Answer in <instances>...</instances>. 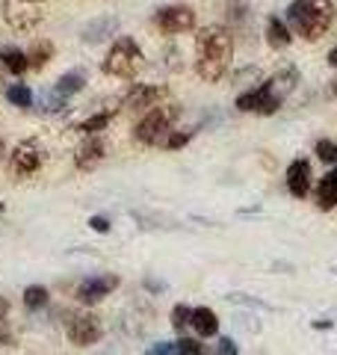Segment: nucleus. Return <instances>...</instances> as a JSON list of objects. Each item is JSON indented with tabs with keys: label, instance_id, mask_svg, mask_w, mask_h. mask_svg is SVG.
Masks as SVG:
<instances>
[{
	"label": "nucleus",
	"instance_id": "obj_1",
	"mask_svg": "<svg viewBox=\"0 0 337 355\" xmlns=\"http://www.w3.org/2000/svg\"><path fill=\"white\" fill-rule=\"evenodd\" d=\"M234 36L228 27H205L196 39V71L205 83H219L231 69Z\"/></svg>",
	"mask_w": 337,
	"mask_h": 355
},
{
	"label": "nucleus",
	"instance_id": "obj_2",
	"mask_svg": "<svg viewBox=\"0 0 337 355\" xmlns=\"http://www.w3.org/2000/svg\"><path fill=\"white\" fill-rule=\"evenodd\" d=\"M287 27L308 42L322 39L334 24V0H293L287 6Z\"/></svg>",
	"mask_w": 337,
	"mask_h": 355
},
{
	"label": "nucleus",
	"instance_id": "obj_3",
	"mask_svg": "<svg viewBox=\"0 0 337 355\" xmlns=\"http://www.w3.org/2000/svg\"><path fill=\"white\" fill-rule=\"evenodd\" d=\"M142 60L145 57H142L139 44L130 36H119L116 42H112V48H110L107 60H104V74L119 77V80H133L142 69Z\"/></svg>",
	"mask_w": 337,
	"mask_h": 355
},
{
	"label": "nucleus",
	"instance_id": "obj_4",
	"mask_svg": "<svg viewBox=\"0 0 337 355\" xmlns=\"http://www.w3.org/2000/svg\"><path fill=\"white\" fill-rule=\"evenodd\" d=\"M175 119H178V107H172V104L154 107V110H148V113L139 119L133 137H137V142H142V146H166Z\"/></svg>",
	"mask_w": 337,
	"mask_h": 355
},
{
	"label": "nucleus",
	"instance_id": "obj_5",
	"mask_svg": "<svg viewBox=\"0 0 337 355\" xmlns=\"http://www.w3.org/2000/svg\"><path fill=\"white\" fill-rule=\"evenodd\" d=\"M44 12H48V0H3V21L18 33L36 30Z\"/></svg>",
	"mask_w": 337,
	"mask_h": 355
},
{
	"label": "nucleus",
	"instance_id": "obj_6",
	"mask_svg": "<svg viewBox=\"0 0 337 355\" xmlns=\"http://www.w3.org/2000/svg\"><path fill=\"white\" fill-rule=\"evenodd\" d=\"M281 104H284V101L278 98L273 80H263L261 86H254V89H249V92L237 95V110H240V113L273 116V113H278V110H281Z\"/></svg>",
	"mask_w": 337,
	"mask_h": 355
},
{
	"label": "nucleus",
	"instance_id": "obj_7",
	"mask_svg": "<svg viewBox=\"0 0 337 355\" xmlns=\"http://www.w3.org/2000/svg\"><path fill=\"white\" fill-rule=\"evenodd\" d=\"M154 24L160 27V33H166V36H178V33H189L196 27V12H193V6H187V3H172V6L157 9Z\"/></svg>",
	"mask_w": 337,
	"mask_h": 355
},
{
	"label": "nucleus",
	"instance_id": "obj_8",
	"mask_svg": "<svg viewBox=\"0 0 337 355\" xmlns=\"http://www.w3.org/2000/svg\"><path fill=\"white\" fill-rule=\"evenodd\" d=\"M39 166H42V148L33 139L18 142L12 148V154H9V172L15 178H30Z\"/></svg>",
	"mask_w": 337,
	"mask_h": 355
},
{
	"label": "nucleus",
	"instance_id": "obj_9",
	"mask_svg": "<svg viewBox=\"0 0 337 355\" xmlns=\"http://www.w3.org/2000/svg\"><path fill=\"white\" fill-rule=\"evenodd\" d=\"M101 335H104V326L95 314H74L69 320V340L77 347H92L101 340Z\"/></svg>",
	"mask_w": 337,
	"mask_h": 355
},
{
	"label": "nucleus",
	"instance_id": "obj_10",
	"mask_svg": "<svg viewBox=\"0 0 337 355\" xmlns=\"http://www.w3.org/2000/svg\"><path fill=\"white\" fill-rule=\"evenodd\" d=\"M119 287V275H92V279L80 282V287H77V299H80L83 305H98L104 296H110L112 291Z\"/></svg>",
	"mask_w": 337,
	"mask_h": 355
},
{
	"label": "nucleus",
	"instance_id": "obj_11",
	"mask_svg": "<svg viewBox=\"0 0 337 355\" xmlns=\"http://www.w3.org/2000/svg\"><path fill=\"white\" fill-rule=\"evenodd\" d=\"M287 193L293 198H305L311 193V163L308 157H296L287 166Z\"/></svg>",
	"mask_w": 337,
	"mask_h": 355
},
{
	"label": "nucleus",
	"instance_id": "obj_12",
	"mask_svg": "<svg viewBox=\"0 0 337 355\" xmlns=\"http://www.w3.org/2000/svg\"><path fill=\"white\" fill-rule=\"evenodd\" d=\"M166 95L163 86H145V83H137L130 89V95L125 98V107L130 113H139V110H154L157 101Z\"/></svg>",
	"mask_w": 337,
	"mask_h": 355
},
{
	"label": "nucleus",
	"instance_id": "obj_13",
	"mask_svg": "<svg viewBox=\"0 0 337 355\" xmlns=\"http://www.w3.org/2000/svg\"><path fill=\"white\" fill-rule=\"evenodd\" d=\"M107 157V146H104V139L101 137H89L86 142H80V148H77L74 154V163H77V169H83V172H92L95 166Z\"/></svg>",
	"mask_w": 337,
	"mask_h": 355
},
{
	"label": "nucleus",
	"instance_id": "obj_14",
	"mask_svg": "<svg viewBox=\"0 0 337 355\" xmlns=\"http://www.w3.org/2000/svg\"><path fill=\"white\" fill-rule=\"evenodd\" d=\"M263 36H266L269 48H275V51H284V48H290V44H293V33H290L287 21L278 18V15H269V18H266Z\"/></svg>",
	"mask_w": 337,
	"mask_h": 355
},
{
	"label": "nucleus",
	"instance_id": "obj_15",
	"mask_svg": "<svg viewBox=\"0 0 337 355\" xmlns=\"http://www.w3.org/2000/svg\"><path fill=\"white\" fill-rule=\"evenodd\" d=\"M189 326L196 329V335H198V338H216V335H219V317H216V311L207 308V305L193 308Z\"/></svg>",
	"mask_w": 337,
	"mask_h": 355
},
{
	"label": "nucleus",
	"instance_id": "obj_16",
	"mask_svg": "<svg viewBox=\"0 0 337 355\" xmlns=\"http://www.w3.org/2000/svg\"><path fill=\"white\" fill-rule=\"evenodd\" d=\"M317 207L320 210H334L337 207V166L331 172H325L317 184Z\"/></svg>",
	"mask_w": 337,
	"mask_h": 355
},
{
	"label": "nucleus",
	"instance_id": "obj_17",
	"mask_svg": "<svg viewBox=\"0 0 337 355\" xmlns=\"http://www.w3.org/2000/svg\"><path fill=\"white\" fill-rule=\"evenodd\" d=\"M269 80H273L278 98L284 101V98H287L290 92H293L296 83H299V69H296V65H281V69H278L273 77H269Z\"/></svg>",
	"mask_w": 337,
	"mask_h": 355
},
{
	"label": "nucleus",
	"instance_id": "obj_18",
	"mask_svg": "<svg viewBox=\"0 0 337 355\" xmlns=\"http://www.w3.org/2000/svg\"><path fill=\"white\" fill-rule=\"evenodd\" d=\"M86 86V74L80 69H71V71H65L60 80H56V95L60 98H69L74 92H80V89Z\"/></svg>",
	"mask_w": 337,
	"mask_h": 355
},
{
	"label": "nucleus",
	"instance_id": "obj_19",
	"mask_svg": "<svg viewBox=\"0 0 337 355\" xmlns=\"http://www.w3.org/2000/svg\"><path fill=\"white\" fill-rule=\"evenodd\" d=\"M116 30H119V21L116 18H98V21H92V24L83 30V39L86 42H101V39L112 36Z\"/></svg>",
	"mask_w": 337,
	"mask_h": 355
},
{
	"label": "nucleus",
	"instance_id": "obj_20",
	"mask_svg": "<svg viewBox=\"0 0 337 355\" xmlns=\"http://www.w3.org/2000/svg\"><path fill=\"white\" fill-rule=\"evenodd\" d=\"M0 62H3V69H9L12 74H24L30 69L27 53H21L18 48H3L0 51Z\"/></svg>",
	"mask_w": 337,
	"mask_h": 355
},
{
	"label": "nucleus",
	"instance_id": "obj_21",
	"mask_svg": "<svg viewBox=\"0 0 337 355\" xmlns=\"http://www.w3.org/2000/svg\"><path fill=\"white\" fill-rule=\"evenodd\" d=\"M51 57H53V44L42 39V42H33V48L27 53V62H30V69H42Z\"/></svg>",
	"mask_w": 337,
	"mask_h": 355
},
{
	"label": "nucleus",
	"instance_id": "obj_22",
	"mask_svg": "<svg viewBox=\"0 0 337 355\" xmlns=\"http://www.w3.org/2000/svg\"><path fill=\"white\" fill-rule=\"evenodd\" d=\"M48 291H44V287L42 284H33V287H27V291H24V305L27 308H33V311H36V308H44V305H48Z\"/></svg>",
	"mask_w": 337,
	"mask_h": 355
},
{
	"label": "nucleus",
	"instance_id": "obj_23",
	"mask_svg": "<svg viewBox=\"0 0 337 355\" xmlns=\"http://www.w3.org/2000/svg\"><path fill=\"white\" fill-rule=\"evenodd\" d=\"M6 95H9V101H12L15 107H30L33 104V92H30L27 83H12Z\"/></svg>",
	"mask_w": 337,
	"mask_h": 355
},
{
	"label": "nucleus",
	"instance_id": "obj_24",
	"mask_svg": "<svg viewBox=\"0 0 337 355\" xmlns=\"http://www.w3.org/2000/svg\"><path fill=\"white\" fill-rule=\"evenodd\" d=\"M228 302H234V305H245V308H261V311H269V314L275 311L269 302H263V299H257V296H249V293H228Z\"/></svg>",
	"mask_w": 337,
	"mask_h": 355
},
{
	"label": "nucleus",
	"instance_id": "obj_25",
	"mask_svg": "<svg viewBox=\"0 0 337 355\" xmlns=\"http://www.w3.org/2000/svg\"><path fill=\"white\" fill-rule=\"evenodd\" d=\"M313 154H317L322 163L337 166V142H334V139H320L317 146H313Z\"/></svg>",
	"mask_w": 337,
	"mask_h": 355
},
{
	"label": "nucleus",
	"instance_id": "obj_26",
	"mask_svg": "<svg viewBox=\"0 0 337 355\" xmlns=\"http://www.w3.org/2000/svg\"><path fill=\"white\" fill-rule=\"evenodd\" d=\"M107 125H110V113H98V116H92V119L80 121V130L89 133V137H98L101 130H107Z\"/></svg>",
	"mask_w": 337,
	"mask_h": 355
},
{
	"label": "nucleus",
	"instance_id": "obj_27",
	"mask_svg": "<svg viewBox=\"0 0 337 355\" xmlns=\"http://www.w3.org/2000/svg\"><path fill=\"white\" fill-rule=\"evenodd\" d=\"M175 347H178V355H210L205 349V343H198L196 338H181L175 340Z\"/></svg>",
	"mask_w": 337,
	"mask_h": 355
},
{
	"label": "nucleus",
	"instance_id": "obj_28",
	"mask_svg": "<svg viewBox=\"0 0 337 355\" xmlns=\"http://www.w3.org/2000/svg\"><path fill=\"white\" fill-rule=\"evenodd\" d=\"M189 317H193V308H187V305H175L172 308V326L178 331H184L189 326Z\"/></svg>",
	"mask_w": 337,
	"mask_h": 355
},
{
	"label": "nucleus",
	"instance_id": "obj_29",
	"mask_svg": "<svg viewBox=\"0 0 337 355\" xmlns=\"http://www.w3.org/2000/svg\"><path fill=\"white\" fill-rule=\"evenodd\" d=\"M189 137H193V133L189 130H178V133H168V139H166V148H184L187 142H189Z\"/></svg>",
	"mask_w": 337,
	"mask_h": 355
},
{
	"label": "nucleus",
	"instance_id": "obj_30",
	"mask_svg": "<svg viewBox=\"0 0 337 355\" xmlns=\"http://www.w3.org/2000/svg\"><path fill=\"white\" fill-rule=\"evenodd\" d=\"M145 355H178V347L172 340H160V343H154V347L145 352Z\"/></svg>",
	"mask_w": 337,
	"mask_h": 355
},
{
	"label": "nucleus",
	"instance_id": "obj_31",
	"mask_svg": "<svg viewBox=\"0 0 337 355\" xmlns=\"http://www.w3.org/2000/svg\"><path fill=\"white\" fill-rule=\"evenodd\" d=\"M216 355H240V349H237V343H234L231 338H219Z\"/></svg>",
	"mask_w": 337,
	"mask_h": 355
},
{
	"label": "nucleus",
	"instance_id": "obj_32",
	"mask_svg": "<svg viewBox=\"0 0 337 355\" xmlns=\"http://www.w3.org/2000/svg\"><path fill=\"white\" fill-rule=\"evenodd\" d=\"M89 225H92V231H98V234H107V231H110V219L107 216H92V219H89Z\"/></svg>",
	"mask_w": 337,
	"mask_h": 355
},
{
	"label": "nucleus",
	"instance_id": "obj_33",
	"mask_svg": "<svg viewBox=\"0 0 337 355\" xmlns=\"http://www.w3.org/2000/svg\"><path fill=\"white\" fill-rule=\"evenodd\" d=\"M311 329H317V331H322V329H334V320L320 317V320H313V323H311Z\"/></svg>",
	"mask_w": 337,
	"mask_h": 355
},
{
	"label": "nucleus",
	"instance_id": "obj_34",
	"mask_svg": "<svg viewBox=\"0 0 337 355\" xmlns=\"http://www.w3.org/2000/svg\"><path fill=\"white\" fill-rule=\"evenodd\" d=\"M145 287H148V291H154V293L166 291V284H163V282H154V279H145Z\"/></svg>",
	"mask_w": 337,
	"mask_h": 355
},
{
	"label": "nucleus",
	"instance_id": "obj_35",
	"mask_svg": "<svg viewBox=\"0 0 337 355\" xmlns=\"http://www.w3.org/2000/svg\"><path fill=\"white\" fill-rule=\"evenodd\" d=\"M325 98H329V101H331V98H337V77H334V80H329V86H325Z\"/></svg>",
	"mask_w": 337,
	"mask_h": 355
},
{
	"label": "nucleus",
	"instance_id": "obj_36",
	"mask_svg": "<svg viewBox=\"0 0 337 355\" xmlns=\"http://www.w3.org/2000/svg\"><path fill=\"white\" fill-rule=\"evenodd\" d=\"M325 62H329V65H331V69L337 71V44H334V48L329 51V57H325Z\"/></svg>",
	"mask_w": 337,
	"mask_h": 355
},
{
	"label": "nucleus",
	"instance_id": "obj_37",
	"mask_svg": "<svg viewBox=\"0 0 337 355\" xmlns=\"http://www.w3.org/2000/svg\"><path fill=\"white\" fill-rule=\"evenodd\" d=\"M9 314V302H6V299L3 296H0V323H3V317Z\"/></svg>",
	"mask_w": 337,
	"mask_h": 355
},
{
	"label": "nucleus",
	"instance_id": "obj_38",
	"mask_svg": "<svg viewBox=\"0 0 337 355\" xmlns=\"http://www.w3.org/2000/svg\"><path fill=\"white\" fill-rule=\"evenodd\" d=\"M9 340H12V338H9V331L3 329V323H0V343H9Z\"/></svg>",
	"mask_w": 337,
	"mask_h": 355
},
{
	"label": "nucleus",
	"instance_id": "obj_39",
	"mask_svg": "<svg viewBox=\"0 0 337 355\" xmlns=\"http://www.w3.org/2000/svg\"><path fill=\"white\" fill-rule=\"evenodd\" d=\"M3 151H6V148H3V139H0V157H3Z\"/></svg>",
	"mask_w": 337,
	"mask_h": 355
},
{
	"label": "nucleus",
	"instance_id": "obj_40",
	"mask_svg": "<svg viewBox=\"0 0 337 355\" xmlns=\"http://www.w3.org/2000/svg\"><path fill=\"white\" fill-rule=\"evenodd\" d=\"M331 272H334V275H337V266H334V270H331Z\"/></svg>",
	"mask_w": 337,
	"mask_h": 355
},
{
	"label": "nucleus",
	"instance_id": "obj_41",
	"mask_svg": "<svg viewBox=\"0 0 337 355\" xmlns=\"http://www.w3.org/2000/svg\"><path fill=\"white\" fill-rule=\"evenodd\" d=\"M0 210H3V205H0Z\"/></svg>",
	"mask_w": 337,
	"mask_h": 355
}]
</instances>
